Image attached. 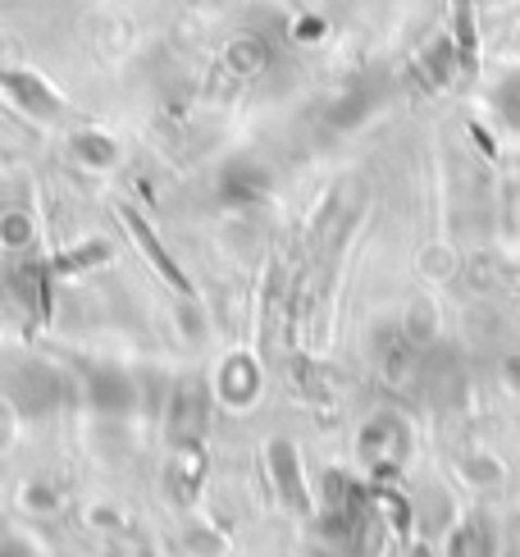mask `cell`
Wrapping results in <instances>:
<instances>
[{"mask_svg":"<svg viewBox=\"0 0 520 557\" xmlns=\"http://www.w3.org/2000/svg\"><path fill=\"white\" fill-rule=\"evenodd\" d=\"M33 234H37V224H33L28 206H5V211H0V243L10 251H23L33 243Z\"/></svg>","mask_w":520,"mask_h":557,"instance_id":"cell-11","label":"cell"},{"mask_svg":"<svg viewBox=\"0 0 520 557\" xmlns=\"http://www.w3.org/2000/svg\"><path fill=\"white\" fill-rule=\"evenodd\" d=\"M484 5H498V0H484Z\"/></svg>","mask_w":520,"mask_h":557,"instance_id":"cell-13","label":"cell"},{"mask_svg":"<svg viewBox=\"0 0 520 557\" xmlns=\"http://www.w3.org/2000/svg\"><path fill=\"white\" fill-rule=\"evenodd\" d=\"M488 110L511 137H520V69H507V74L493 78L488 87Z\"/></svg>","mask_w":520,"mask_h":557,"instance_id":"cell-9","label":"cell"},{"mask_svg":"<svg viewBox=\"0 0 520 557\" xmlns=\"http://www.w3.org/2000/svg\"><path fill=\"white\" fill-rule=\"evenodd\" d=\"M270 467H274V484H278V498L293 503L297 512H311V498H306V484H301V457L288 438H274L270 444Z\"/></svg>","mask_w":520,"mask_h":557,"instance_id":"cell-6","label":"cell"},{"mask_svg":"<svg viewBox=\"0 0 520 557\" xmlns=\"http://www.w3.org/2000/svg\"><path fill=\"white\" fill-rule=\"evenodd\" d=\"M228 69H233V74H243V78L260 74V69H265V41L238 37V41L228 46Z\"/></svg>","mask_w":520,"mask_h":557,"instance_id":"cell-12","label":"cell"},{"mask_svg":"<svg viewBox=\"0 0 520 557\" xmlns=\"http://www.w3.org/2000/svg\"><path fill=\"white\" fill-rule=\"evenodd\" d=\"M361 457L366 467L374 475H397L401 457H407V434H401V425L393 421V416H380L374 425H366L361 434Z\"/></svg>","mask_w":520,"mask_h":557,"instance_id":"cell-2","label":"cell"},{"mask_svg":"<svg viewBox=\"0 0 520 557\" xmlns=\"http://www.w3.org/2000/svg\"><path fill=\"white\" fill-rule=\"evenodd\" d=\"M124 220H128V228H133V238H137V247L141 251H147V257L156 261V270L164 274V278H170V284H174V293H183V297H193V278H187L183 270H178V261L170 257V251H164L160 247V238L151 234V228H147V220H141L137 211H124Z\"/></svg>","mask_w":520,"mask_h":557,"instance_id":"cell-7","label":"cell"},{"mask_svg":"<svg viewBox=\"0 0 520 557\" xmlns=\"http://www.w3.org/2000/svg\"><path fill=\"white\" fill-rule=\"evenodd\" d=\"M206 430V393L201 384H178L170 398V438L174 444H197Z\"/></svg>","mask_w":520,"mask_h":557,"instance_id":"cell-4","label":"cell"},{"mask_svg":"<svg viewBox=\"0 0 520 557\" xmlns=\"http://www.w3.org/2000/svg\"><path fill=\"white\" fill-rule=\"evenodd\" d=\"M0 91L28 114V120H41V124H55L64 114V101L60 91L46 83L41 74H33V69H0Z\"/></svg>","mask_w":520,"mask_h":557,"instance_id":"cell-1","label":"cell"},{"mask_svg":"<svg viewBox=\"0 0 520 557\" xmlns=\"http://www.w3.org/2000/svg\"><path fill=\"white\" fill-rule=\"evenodd\" d=\"M270 193V170L256 165V160H233V165L220 174V197L228 206H251Z\"/></svg>","mask_w":520,"mask_h":557,"instance_id":"cell-5","label":"cell"},{"mask_svg":"<svg viewBox=\"0 0 520 557\" xmlns=\"http://www.w3.org/2000/svg\"><path fill=\"white\" fill-rule=\"evenodd\" d=\"M87 403L97 407L101 416H128L137 407V388L124 370L114 366H91L87 370Z\"/></svg>","mask_w":520,"mask_h":557,"instance_id":"cell-3","label":"cell"},{"mask_svg":"<svg viewBox=\"0 0 520 557\" xmlns=\"http://www.w3.org/2000/svg\"><path fill=\"white\" fill-rule=\"evenodd\" d=\"M493 553H498V535H493V525L484 517L461 521L443 548V557H493Z\"/></svg>","mask_w":520,"mask_h":557,"instance_id":"cell-8","label":"cell"},{"mask_svg":"<svg viewBox=\"0 0 520 557\" xmlns=\"http://www.w3.org/2000/svg\"><path fill=\"white\" fill-rule=\"evenodd\" d=\"M74 160L87 170H110L114 160H120V143L97 128H83V133H74Z\"/></svg>","mask_w":520,"mask_h":557,"instance_id":"cell-10","label":"cell"}]
</instances>
